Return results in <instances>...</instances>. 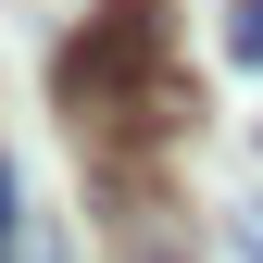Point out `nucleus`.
<instances>
[{"label":"nucleus","mask_w":263,"mask_h":263,"mask_svg":"<svg viewBox=\"0 0 263 263\" xmlns=\"http://www.w3.org/2000/svg\"><path fill=\"white\" fill-rule=\"evenodd\" d=\"M0 263H13V163H0Z\"/></svg>","instance_id":"4"},{"label":"nucleus","mask_w":263,"mask_h":263,"mask_svg":"<svg viewBox=\"0 0 263 263\" xmlns=\"http://www.w3.org/2000/svg\"><path fill=\"white\" fill-rule=\"evenodd\" d=\"M38 263H50V251H38Z\"/></svg>","instance_id":"5"},{"label":"nucleus","mask_w":263,"mask_h":263,"mask_svg":"<svg viewBox=\"0 0 263 263\" xmlns=\"http://www.w3.org/2000/svg\"><path fill=\"white\" fill-rule=\"evenodd\" d=\"M50 101L88 125V138H163L188 125V88H176V25L151 0H101V13L63 38L50 63Z\"/></svg>","instance_id":"1"},{"label":"nucleus","mask_w":263,"mask_h":263,"mask_svg":"<svg viewBox=\"0 0 263 263\" xmlns=\"http://www.w3.org/2000/svg\"><path fill=\"white\" fill-rule=\"evenodd\" d=\"M226 63H263V0H226Z\"/></svg>","instance_id":"2"},{"label":"nucleus","mask_w":263,"mask_h":263,"mask_svg":"<svg viewBox=\"0 0 263 263\" xmlns=\"http://www.w3.org/2000/svg\"><path fill=\"white\" fill-rule=\"evenodd\" d=\"M226 226H238V251L263 263V188H251V201H238V213H226Z\"/></svg>","instance_id":"3"}]
</instances>
